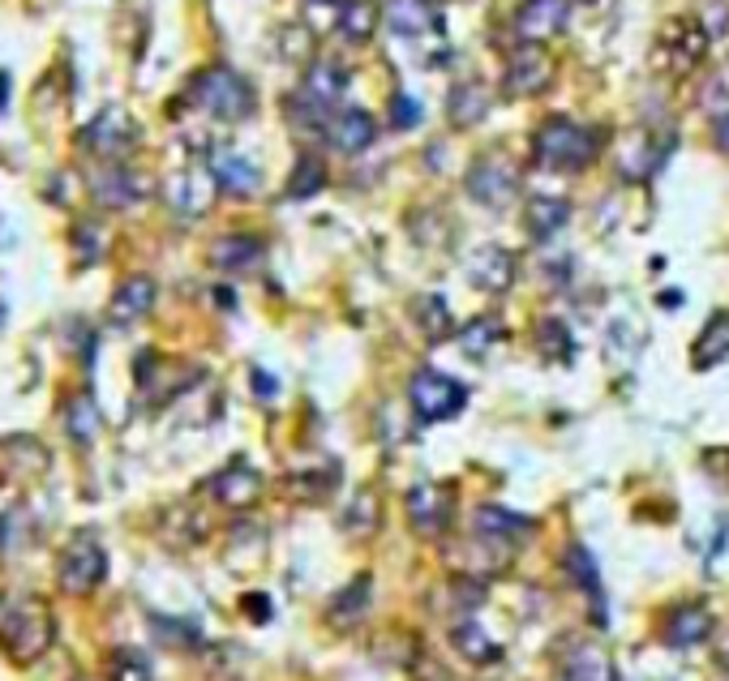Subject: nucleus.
<instances>
[{"instance_id":"39448f33","label":"nucleus","mask_w":729,"mask_h":681,"mask_svg":"<svg viewBox=\"0 0 729 681\" xmlns=\"http://www.w3.org/2000/svg\"><path fill=\"white\" fill-rule=\"evenodd\" d=\"M107 575V557L99 549V540L91 532H78L65 549H60V562H56V584L65 587L69 596H91Z\"/></svg>"},{"instance_id":"473e14b6","label":"nucleus","mask_w":729,"mask_h":681,"mask_svg":"<svg viewBox=\"0 0 729 681\" xmlns=\"http://www.w3.org/2000/svg\"><path fill=\"white\" fill-rule=\"evenodd\" d=\"M87 142H95L91 150L99 154H112V150H121L129 142V125H125V116H116V112H103L95 125L87 129Z\"/></svg>"},{"instance_id":"ea45409f","label":"nucleus","mask_w":729,"mask_h":681,"mask_svg":"<svg viewBox=\"0 0 729 681\" xmlns=\"http://www.w3.org/2000/svg\"><path fill=\"white\" fill-rule=\"evenodd\" d=\"M713 134H717V147L729 150V112L726 116H717V125H713Z\"/></svg>"},{"instance_id":"4be33fe9","label":"nucleus","mask_w":729,"mask_h":681,"mask_svg":"<svg viewBox=\"0 0 729 681\" xmlns=\"http://www.w3.org/2000/svg\"><path fill=\"white\" fill-rule=\"evenodd\" d=\"M729 360V313H713L699 339L691 343V365L695 369H717Z\"/></svg>"},{"instance_id":"dca6fc26","label":"nucleus","mask_w":729,"mask_h":681,"mask_svg":"<svg viewBox=\"0 0 729 681\" xmlns=\"http://www.w3.org/2000/svg\"><path fill=\"white\" fill-rule=\"evenodd\" d=\"M383 22L403 39H421L430 31H442V18H437V9H430V0H387Z\"/></svg>"},{"instance_id":"2f4dec72","label":"nucleus","mask_w":729,"mask_h":681,"mask_svg":"<svg viewBox=\"0 0 729 681\" xmlns=\"http://www.w3.org/2000/svg\"><path fill=\"white\" fill-rule=\"evenodd\" d=\"M374 26H378V9L369 0H348L340 13V31L352 44H369L374 39Z\"/></svg>"},{"instance_id":"6ab92c4d","label":"nucleus","mask_w":729,"mask_h":681,"mask_svg":"<svg viewBox=\"0 0 729 681\" xmlns=\"http://www.w3.org/2000/svg\"><path fill=\"white\" fill-rule=\"evenodd\" d=\"M472 532L486 544H515V540H524L520 532H533V519H520V515H511L502 506H481L472 515Z\"/></svg>"},{"instance_id":"393cba45","label":"nucleus","mask_w":729,"mask_h":681,"mask_svg":"<svg viewBox=\"0 0 729 681\" xmlns=\"http://www.w3.org/2000/svg\"><path fill=\"white\" fill-rule=\"evenodd\" d=\"M210 262L219 266V270H253L258 262H262V241L258 236H224V241H215L210 249Z\"/></svg>"},{"instance_id":"9b49d317","label":"nucleus","mask_w":729,"mask_h":681,"mask_svg":"<svg viewBox=\"0 0 729 681\" xmlns=\"http://www.w3.org/2000/svg\"><path fill=\"white\" fill-rule=\"evenodd\" d=\"M374 138H378V125H374V116L365 107H340L331 116V125H327V142L340 154H365L374 147Z\"/></svg>"},{"instance_id":"72a5a7b5","label":"nucleus","mask_w":729,"mask_h":681,"mask_svg":"<svg viewBox=\"0 0 729 681\" xmlns=\"http://www.w3.org/2000/svg\"><path fill=\"white\" fill-rule=\"evenodd\" d=\"M502 343V322L498 318H477V322H468L464 331H459V347L468 351V356H486Z\"/></svg>"},{"instance_id":"cd10ccee","label":"nucleus","mask_w":729,"mask_h":681,"mask_svg":"<svg viewBox=\"0 0 729 681\" xmlns=\"http://www.w3.org/2000/svg\"><path fill=\"white\" fill-rule=\"evenodd\" d=\"M343 86H348V73H343L335 60H314L300 91L309 99H318V103H335L343 95Z\"/></svg>"},{"instance_id":"ddd939ff","label":"nucleus","mask_w":729,"mask_h":681,"mask_svg":"<svg viewBox=\"0 0 729 681\" xmlns=\"http://www.w3.org/2000/svg\"><path fill=\"white\" fill-rule=\"evenodd\" d=\"M210 493L219 506H232V510H244L262 497V472L249 468V463H228L224 472L210 476Z\"/></svg>"},{"instance_id":"423d86ee","label":"nucleus","mask_w":729,"mask_h":681,"mask_svg":"<svg viewBox=\"0 0 729 681\" xmlns=\"http://www.w3.org/2000/svg\"><path fill=\"white\" fill-rule=\"evenodd\" d=\"M464 189H468V197H472L477 206L502 210V206H511L515 194H520V168H515L511 159H502V154H486V159H477V163L468 168Z\"/></svg>"},{"instance_id":"c9c22d12","label":"nucleus","mask_w":729,"mask_h":681,"mask_svg":"<svg viewBox=\"0 0 729 681\" xmlns=\"http://www.w3.org/2000/svg\"><path fill=\"white\" fill-rule=\"evenodd\" d=\"M65 420H69V434L78 441H95L99 434V412H95V403L87 399V394H78L69 407H65Z\"/></svg>"},{"instance_id":"e433bc0d","label":"nucleus","mask_w":729,"mask_h":681,"mask_svg":"<svg viewBox=\"0 0 729 681\" xmlns=\"http://www.w3.org/2000/svg\"><path fill=\"white\" fill-rule=\"evenodd\" d=\"M374 519H378V506H374V493H369V488H361V493L352 497L348 515H343V528H352V532H369V528H374Z\"/></svg>"},{"instance_id":"a19ab883","label":"nucleus","mask_w":729,"mask_h":681,"mask_svg":"<svg viewBox=\"0 0 729 681\" xmlns=\"http://www.w3.org/2000/svg\"><path fill=\"white\" fill-rule=\"evenodd\" d=\"M343 4H348V0H309V9H331V13H335V22H340Z\"/></svg>"},{"instance_id":"f257e3e1","label":"nucleus","mask_w":729,"mask_h":681,"mask_svg":"<svg viewBox=\"0 0 729 681\" xmlns=\"http://www.w3.org/2000/svg\"><path fill=\"white\" fill-rule=\"evenodd\" d=\"M596 142H601V129H583L567 116H554L536 129L533 159L545 172H580L596 159Z\"/></svg>"},{"instance_id":"9d476101","label":"nucleus","mask_w":729,"mask_h":681,"mask_svg":"<svg viewBox=\"0 0 729 681\" xmlns=\"http://www.w3.org/2000/svg\"><path fill=\"white\" fill-rule=\"evenodd\" d=\"M468 284L489 296H502L515 284V253L502 249V244H481L468 257Z\"/></svg>"},{"instance_id":"412c9836","label":"nucleus","mask_w":729,"mask_h":681,"mask_svg":"<svg viewBox=\"0 0 729 681\" xmlns=\"http://www.w3.org/2000/svg\"><path fill=\"white\" fill-rule=\"evenodd\" d=\"M210 172H215V185L232 197H253L258 194V185H262L258 168H253L244 154H215Z\"/></svg>"},{"instance_id":"c756f323","label":"nucleus","mask_w":729,"mask_h":681,"mask_svg":"<svg viewBox=\"0 0 729 681\" xmlns=\"http://www.w3.org/2000/svg\"><path fill=\"white\" fill-rule=\"evenodd\" d=\"M536 347H540V356H549L558 365H567L576 356V339H571V331H567L562 318H540L536 322Z\"/></svg>"},{"instance_id":"f3484780","label":"nucleus","mask_w":729,"mask_h":681,"mask_svg":"<svg viewBox=\"0 0 729 681\" xmlns=\"http://www.w3.org/2000/svg\"><path fill=\"white\" fill-rule=\"evenodd\" d=\"M408 519L417 523V532L437 535L451 519V493L442 485H430V481L408 488Z\"/></svg>"},{"instance_id":"a878e982","label":"nucleus","mask_w":729,"mask_h":681,"mask_svg":"<svg viewBox=\"0 0 729 681\" xmlns=\"http://www.w3.org/2000/svg\"><path fill=\"white\" fill-rule=\"evenodd\" d=\"M562 678L567 681H614V665H610V656H605L596 643H580V647L567 656Z\"/></svg>"},{"instance_id":"5701e85b","label":"nucleus","mask_w":729,"mask_h":681,"mask_svg":"<svg viewBox=\"0 0 729 681\" xmlns=\"http://www.w3.org/2000/svg\"><path fill=\"white\" fill-rule=\"evenodd\" d=\"M369 591H374L369 575H356V579L343 587V591H335V600H331V609H327V617H331V626H335V631L356 626V622L369 613Z\"/></svg>"},{"instance_id":"1a4fd4ad","label":"nucleus","mask_w":729,"mask_h":681,"mask_svg":"<svg viewBox=\"0 0 729 681\" xmlns=\"http://www.w3.org/2000/svg\"><path fill=\"white\" fill-rule=\"evenodd\" d=\"M554 82V65L540 48H520L506 60V73H502V95L506 99H533L540 91H549Z\"/></svg>"},{"instance_id":"b1692460","label":"nucleus","mask_w":729,"mask_h":681,"mask_svg":"<svg viewBox=\"0 0 729 681\" xmlns=\"http://www.w3.org/2000/svg\"><path fill=\"white\" fill-rule=\"evenodd\" d=\"M91 189H95V197L103 206H134V201H143L146 194L143 176H134V172H125V168H107Z\"/></svg>"},{"instance_id":"7c9ffc66","label":"nucleus","mask_w":729,"mask_h":681,"mask_svg":"<svg viewBox=\"0 0 729 681\" xmlns=\"http://www.w3.org/2000/svg\"><path fill=\"white\" fill-rule=\"evenodd\" d=\"M562 566H567L571 584L580 587V591H592V600H601V570H596V557L588 553V544H571L567 557H562Z\"/></svg>"},{"instance_id":"20e7f679","label":"nucleus","mask_w":729,"mask_h":681,"mask_svg":"<svg viewBox=\"0 0 729 681\" xmlns=\"http://www.w3.org/2000/svg\"><path fill=\"white\" fill-rule=\"evenodd\" d=\"M194 99L202 112H210V116H219V120H244V116L253 112V103H258V99H253V86L244 82L241 73L224 69V65L197 73Z\"/></svg>"},{"instance_id":"79ce46f5","label":"nucleus","mask_w":729,"mask_h":681,"mask_svg":"<svg viewBox=\"0 0 729 681\" xmlns=\"http://www.w3.org/2000/svg\"><path fill=\"white\" fill-rule=\"evenodd\" d=\"M726 681H729V678H726Z\"/></svg>"},{"instance_id":"2eb2a0df","label":"nucleus","mask_w":729,"mask_h":681,"mask_svg":"<svg viewBox=\"0 0 729 681\" xmlns=\"http://www.w3.org/2000/svg\"><path fill=\"white\" fill-rule=\"evenodd\" d=\"M215 172L206 168V172H181V176H172V185H168V201H172V210L181 215V219H197V215H206V206H210V197H215Z\"/></svg>"},{"instance_id":"aec40b11","label":"nucleus","mask_w":729,"mask_h":681,"mask_svg":"<svg viewBox=\"0 0 729 681\" xmlns=\"http://www.w3.org/2000/svg\"><path fill=\"white\" fill-rule=\"evenodd\" d=\"M150 309H155V284H150L146 275L125 279L121 292L112 296V322H116V326H134V322H143Z\"/></svg>"},{"instance_id":"f704fd0d","label":"nucleus","mask_w":729,"mask_h":681,"mask_svg":"<svg viewBox=\"0 0 729 681\" xmlns=\"http://www.w3.org/2000/svg\"><path fill=\"white\" fill-rule=\"evenodd\" d=\"M322 185H327V168H322V159H314V154L305 150V154L296 159V168H292L288 194L292 197H314Z\"/></svg>"},{"instance_id":"0eeeda50","label":"nucleus","mask_w":729,"mask_h":681,"mask_svg":"<svg viewBox=\"0 0 729 681\" xmlns=\"http://www.w3.org/2000/svg\"><path fill=\"white\" fill-rule=\"evenodd\" d=\"M576 0H524L515 13V39L520 48H545L554 35L567 31Z\"/></svg>"},{"instance_id":"f03ea898","label":"nucleus","mask_w":729,"mask_h":681,"mask_svg":"<svg viewBox=\"0 0 729 681\" xmlns=\"http://www.w3.org/2000/svg\"><path fill=\"white\" fill-rule=\"evenodd\" d=\"M52 643V617L39 600H4L0 604V647L13 660H35Z\"/></svg>"},{"instance_id":"f8f14e48","label":"nucleus","mask_w":729,"mask_h":681,"mask_svg":"<svg viewBox=\"0 0 729 681\" xmlns=\"http://www.w3.org/2000/svg\"><path fill=\"white\" fill-rule=\"evenodd\" d=\"M489 107H493V91H489L481 78H464V82H455L451 95H446V120H451L455 129H472V125L486 120Z\"/></svg>"},{"instance_id":"4468645a","label":"nucleus","mask_w":729,"mask_h":681,"mask_svg":"<svg viewBox=\"0 0 729 681\" xmlns=\"http://www.w3.org/2000/svg\"><path fill=\"white\" fill-rule=\"evenodd\" d=\"M665 154H670V147H661L657 129H639V134L627 138V147L618 154V172H623L627 181H648V176L665 163Z\"/></svg>"},{"instance_id":"6e6552de","label":"nucleus","mask_w":729,"mask_h":681,"mask_svg":"<svg viewBox=\"0 0 729 681\" xmlns=\"http://www.w3.org/2000/svg\"><path fill=\"white\" fill-rule=\"evenodd\" d=\"M713 626H717L713 609H708L704 600H686V604H674V609L665 613L661 638H665V647H674V651H691V647H699V643L713 638Z\"/></svg>"},{"instance_id":"7ed1b4c3","label":"nucleus","mask_w":729,"mask_h":681,"mask_svg":"<svg viewBox=\"0 0 729 681\" xmlns=\"http://www.w3.org/2000/svg\"><path fill=\"white\" fill-rule=\"evenodd\" d=\"M408 403H412L421 425H442V420H451V416H459L468 407V386L459 378L437 373V369H421L408 382Z\"/></svg>"},{"instance_id":"58836bf2","label":"nucleus","mask_w":729,"mask_h":681,"mask_svg":"<svg viewBox=\"0 0 729 681\" xmlns=\"http://www.w3.org/2000/svg\"><path fill=\"white\" fill-rule=\"evenodd\" d=\"M390 125H395V129H412V125H421V99H412V95L390 99Z\"/></svg>"},{"instance_id":"a211bd4d","label":"nucleus","mask_w":729,"mask_h":681,"mask_svg":"<svg viewBox=\"0 0 729 681\" xmlns=\"http://www.w3.org/2000/svg\"><path fill=\"white\" fill-rule=\"evenodd\" d=\"M571 219V201L567 197H554V194H536L528 197L524 206V228L533 241H554Z\"/></svg>"},{"instance_id":"bb28decb","label":"nucleus","mask_w":729,"mask_h":681,"mask_svg":"<svg viewBox=\"0 0 729 681\" xmlns=\"http://www.w3.org/2000/svg\"><path fill=\"white\" fill-rule=\"evenodd\" d=\"M412 318H417V326H421V335L430 343H442L451 339V331H455V322H451V304L442 300V296H417V304H412Z\"/></svg>"},{"instance_id":"4c0bfd02","label":"nucleus","mask_w":729,"mask_h":681,"mask_svg":"<svg viewBox=\"0 0 729 681\" xmlns=\"http://www.w3.org/2000/svg\"><path fill=\"white\" fill-rule=\"evenodd\" d=\"M112 681H150V665L138 651H116L112 660Z\"/></svg>"},{"instance_id":"c85d7f7f","label":"nucleus","mask_w":729,"mask_h":681,"mask_svg":"<svg viewBox=\"0 0 729 681\" xmlns=\"http://www.w3.org/2000/svg\"><path fill=\"white\" fill-rule=\"evenodd\" d=\"M451 643H455V651L468 656L472 665H493V660L502 656V647H498L477 622H459V626L451 631Z\"/></svg>"}]
</instances>
